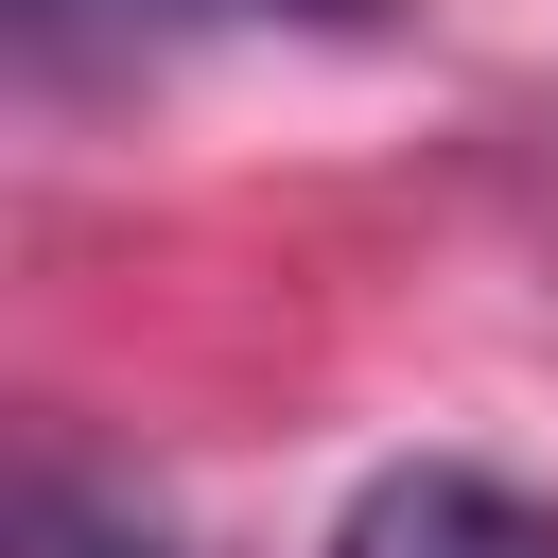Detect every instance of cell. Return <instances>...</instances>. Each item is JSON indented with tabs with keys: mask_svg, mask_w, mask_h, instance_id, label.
I'll use <instances>...</instances> for the list:
<instances>
[{
	"mask_svg": "<svg viewBox=\"0 0 558 558\" xmlns=\"http://www.w3.org/2000/svg\"><path fill=\"white\" fill-rule=\"evenodd\" d=\"M244 17H296V35H349L384 0H17L35 52H87V35H244Z\"/></svg>",
	"mask_w": 558,
	"mask_h": 558,
	"instance_id": "7a4b0ae2",
	"label": "cell"
},
{
	"mask_svg": "<svg viewBox=\"0 0 558 558\" xmlns=\"http://www.w3.org/2000/svg\"><path fill=\"white\" fill-rule=\"evenodd\" d=\"M314 558H558V506L506 488V471H471V453H401V471H366L331 506Z\"/></svg>",
	"mask_w": 558,
	"mask_h": 558,
	"instance_id": "6da1fadb",
	"label": "cell"
},
{
	"mask_svg": "<svg viewBox=\"0 0 558 558\" xmlns=\"http://www.w3.org/2000/svg\"><path fill=\"white\" fill-rule=\"evenodd\" d=\"M17 558H157V523L105 506L87 471H35V488H17Z\"/></svg>",
	"mask_w": 558,
	"mask_h": 558,
	"instance_id": "3957f363",
	"label": "cell"
}]
</instances>
